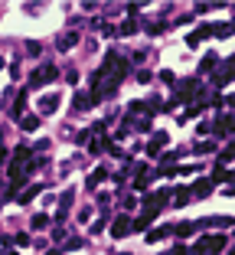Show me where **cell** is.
<instances>
[{"label":"cell","instance_id":"1","mask_svg":"<svg viewBox=\"0 0 235 255\" xmlns=\"http://www.w3.org/2000/svg\"><path fill=\"white\" fill-rule=\"evenodd\" d=\"M128 72V59H121V53H111L105 56V62L98 69L95 76H92V98H111L121 85V78Z\"/></svg>","mask_w":235,"mask_h":255},{"label":"cell","instance_id":"2","mask_svg":"<svg viewBox=\"0 0 235 255\" xmlns=\"http://www.w3.org/2000/svg\"><path fill=\"white\" fill-rule=\"evenodd\" d=\"M215 249H225V235H203L193 252L196 255H209V252H215Z\"/></svg>","mask_w":235,"mask_h":255},{"label":"cell","instance_id":"3","mask_svg":"<svg viewBox=\"0 0 235 255\" xmlns=\"http://www.w3.org/2000/svg\"><path fill=\"white\" fill-rule=\"evenodd\" d=\"M111 235L115 239H124V235H131V219L121 213V216H115V226H111Z\"/></svg>","mask_w":235,"mask_h":255},{"label":"cell","instance_id":"4","mask_svg":"<svg viewBox=\"0 0 235 255\" xmlns=\"http://www.w3.org/2000/svg\"><path fill=\"white\" fill-rule=\"evenodd\" d=\"M157 219V213L154 210H144V216H137V219L131 222V233H147V226Z\"/></svg>","mask_w":235,"mask_h":255},{"label":"cell","instance_id":"5","mask_svg":"<svg viewBox=\"0 0 235 255\" xmlns=\"http://www.w3.org/2000/svg\"><path fill=\"white\" fill-rule=\"evenodd\" d=\"M59 78V69L56 66H43L36 76H33V85H43V82H56Z\"/></svg>","mask_w":235,"mask_h":255},{"label":"cell","instance_id":"6","mask_svg":"<svg viewBox=\"0 0 235 255\" xmlns=\"http://www.w3.org/2000/svg\"><path fill=\"white\" fill-rule=\"evenodd\" d=\"M72 196H75V190H72V187H69V190L62 193V196H59V203H62V206H59V213H56V219H59V222H62L65 216H69V206H72Z\"/></svg>","mask_w":235,"mask_h":255},{"label":"cell","instance_id":"7","mask_svg":"<svg viewBox=\"0 0 235 255\" xmlns=\"http://www.w3.org/2000/svg\"><path fill=\"white\" fill-rule=\"evenodd\" d=\"M206 36H213V33H209V23H203V26H199V30H193V33L186 36V46H193V49H196V46L203 43Z\"/></svg>","mask_w":235,"mask_h":255},{"label":"cell","instance_id":"8","mask_svg":"<svg viewBox=\"0 0 235 255\" xmlns=\"http://www.w3.org/2000/svg\"><path fill=\"white\" fill-rule=\"evenodd\" d=\"M59 111V95H43L39 98V115H53Z\"/></svg>","mask_w":235,"mask_h":255},{"label":"cell","instance_id":"9","mask_svg":"<svg viewBox=\"0 0 235 255\" xmlns=\"http://www.w3.org/2000/svg\"><path fill=\"white\" fill-rule=\"evenodd\" d=\"M170 233L176 235V239H190V235L196 233V222H176V226H170Z\"/></svg>","mask_w":235,"mask_h":255},{"label":"cell","instance_id":"10","mask_svg":"<svg viewBox=\"0 0 235 255\" xmlns=\"http://www.w3.org/2000/svg\"><path fill=\"white\" fill-rule=\"evenodd\" d=\"M72 105L78 111H88L92 105H95V98H92V92H75V98H72Z\"/></svg>","mask_w":235,"mask_h":255},{"label":"cell","instance_id":"11","mask_svg":"<svg viewBox=\"0 0 235 255\" xmlns=\"http://www.w3.org/2000/svg\"><path fill=\"white\" fill-rule=\"evenodd\" d=\"M170 196H173V206H186L190 203V187H176V190H170Z\"/></svg>","mask_w":235,"mask_h":255},{"label":"cell","instance_id":"12","mask_svg":"<svg viewBox=\"0 0 235 255\" xmlns=\"http://www.w3.org/2000/svg\"><path fill=\"white\" fill-rule=\"evenodd\" d=\"M209 183H232V170H229V167H215Z\"/></svg>","mask_w":235,"mask_h":255},{"label":"cell","instance_id":"13","mask_svg":"<svg viewBox=\"0 0 235 255\" xmlns=\"http://www.w3.org/2000/svg\"><path fill=\"white\" fill-rule=\"evenodd\" d=\"M163 144H167V134L157 131V134H154V141L147 144V154H150V157H154V154H160V147H163Z\"/></svg>","mask_w":235,"mask_h":255},{"label":"cell","instance_id":"14","mask_svg":"<svg viewBox=\"0 0 235 255\" xmlns=\"http://www.w3.org/2000/svg\"><path fill=\"white\" fill-rule=\"evenodd\" d=\"M105 177H108V170H105V167H95V170L88 174V180H85V183H88V190H95V187H98V183H101Z\"/></svg>","mask_w":235,"mask_h":255},{"label":"cell","instance_id":"15","mask_svg":"<svg viewBox=\"0 0 235 255\" xmlns=\"http://www.w3.org/2000/svg\"><path fill=\"white\" fill-rule=\"evenodd\" d=\"M20 128L23 131H36L39 128V115H20Z\"/></svg>","mask_w":235,"mask_h":255},{"label":"cell","instance_id":"16","mask_svg":"<svg viewBox=\"0 0 235 255\" xmlns=\"http://www.w3.org/2000/svg\"><path fill=\"white\" fill-rule=\"evenodd\" d=\"M39 193H43V187H39V183H33V187H26L20 196H17V203H30L33 196H39Z\"/></svg>","mask_w":235,"mask_h":255},{"label":"cell","instance_id":"17","mask_svg":"<svg viewBox=\"0 0 235 255\" xmlns=\"http://www.w3.org/2000/svg\"><path fill=\"white\" fill-rule=\"evenodd\" d=\"M75 43H78V33H75V30H69V33H65L62 39H59V49H62V53H69V49H72Z\"/></svg>","mask_w":235,"mask_h":255},{"label":"cell","instance_id":"18","mask_svg":"<svg viewBox=\"0 0 235 255\" xmlns=\"http://www.w3.org/2000/svg\"><path fill=\"white\" fill-rule=\"evenodd\" d=\"M209 190H213V183H209V180H196V183H193V196H209Z\"/></svg>","mask_w":235,"mask_h":255},{"label":"cell","instance_id":"19","mask_svg":"<svg viewBox=\"0 0 235 255\" xmlns=\"http://www.w3.org/2000/svg\"><path fill=\"white\" fill-rule=\"evenodd\" d=\"M229 66H232V59H229V62H225V72H215V78H213V82H215V85H229V82H232V69H229Z\"/></svg>","mask_w":235,"mask_h":255},{"label":"cell","instance_id":"20","mask_svg":"<svg viewBox=\"0 0 235 255\" xmlns=\"http://www.w3.org/2000/svg\"><path fill=\"white\" fill-rule=\"evenodd\" d=\"M147 235V242H160V239H167L170 235V226H160V229H150V233H144Z\"/></svg>","mask_w":235,"mask_h":255},{"label":"cell","instance_id":"21","mask_svg":"<svg viewBox=\"0 0 235 255\" xmlns=\"http://www.w3.org/2000/svg\"><path fill=\"white\" fill-rule=\"evenodd\" d=\"M215 62H219V56H215V53H206V56H203V62H199V76H203V72H213Z\"/></svg>","mask_w":235,"mask_h":255},{"label":"cell","instance_id":"22","mask_svg":"<svg viewBox=\"0 0 235 255\" xmlns=\"http://www.w3.org/2000/svg\"><path fill=\"white\" fill-rule=\"evenodd\" d=\"M46 226H53V216L49 213H36L33 216V229H46Z\"/></svg>","mask_w":235,"mask_h":255},{"label":"cell","instance_id":"23","mask_svg":"<svg viewBox=\"0 0 235 255\" xmlns=\"http://www.w3.org/2000/svg\"><path fill=\"white\" fill-rule=\"evenodd\" d=\"M209 33L213 36H229L232 33V23H215V26H209Z\"/></svg>","mask_w":235,"mask_h":255},{"label":"cell","instance_id":"24","mask_svg":"<svg viewBox=\"0 0 235 255\" xmlns=\"http://www.w3.org/2000/svg\"><path fill=\"white\" fill-rule=\"evenodd\" d=\"M215 131H219V134H229V131H232V115H222V118H219V124H215Z\"/></svg>","mask_w":235,"mask_h":255},{"label":"cell","instance_id":"25","mask_svg":"<svg viewBox=\"0 0 235 255\" xmlns=\"http://www.w3.org/2000/svg\"><path fill=\"white\" fill-rule=\"evenodd\" d=\"M121 33H124V36L137 33V20H124V23H121Z\"/></svg>","mask_w":235,"mask_h":255},{"label":"cell","instance_id":"26","mask_svg":"<svg viewBox=\"0 0 235 255\" xmlns=\"http://www.w3.org/2000/svg\"><path fill=\"white\" fill-rule=\"evenodd\" d=\"M88 151H92V154H101V151H105V141H88Z\"/></svg>","mask_w":235,"mask_h":255},{"label":"cell","instance_id":"27","mask_svg":"<svg viewBox=\"0 0 235 255\" xmlns=\"http://www.w3.org/2000/svg\"><path fill=\"white\" fill-rule=\"evenodd\" d=\"M213 151H215V144H213V141H203V144L196 147V154H213Z\"/></svg>","mask_w":235,"mask_h":255},{"label":"cell","instance_id":"28","mask_svg":"<svg viewBox=\"0 0 235 255\" xmlns=\"http://www.w3.org/2000/svg\"><path fill=\"white\" fill-rule=\"evenodd\" d=\"M215 160H219V167H229V164H232V151H222Z\"/></svg>","mask_w":235,"mask_h":255},{"label":"cell","instance_id":"29","mask_svg":"<svg viewBox=\"0 0 235 255\" xmlns=\"http://www.w3.org/2000/svg\"><path fill=\"white\" fill-rule=\"evenodd\" d=\"M13 242H17V245H30V235H26V233H17V235H13Z\"/></svg>","mask_w":235,"mask_h":255},{"label":"cell","instance_id":"30","mask_svg":"<svg viewBox=\"0 0 235 255\" xmlns=\"http://www.w3.org/2000/svg\"><path fill=\"white\" fill-rule=\"evenodd\" d=\"M134 128H137V131H150V115H147V118H140Z\"/></svg>","mask_w":235,"mask_h":255},{"label":"cell","instance_id":"31","mask_svg":"<svg viewBox=\"0 0 235 255\" xmlns=\"http://www.w3.org/2000/svg\"><path fill=\"white\" fill-rule=\"evenodd\" d=\"M108 203H111V196H108V193H98V206H101V210H108Z\"/></svg>","mask_w":235,"mask_h":255},{"label":"cell","instance_id":"32","mask_svg":"<svg viewBox=\"0 0 235 255\" xmlns=\"http://www.w3.org/2000/svg\"><path fill=\"white\" fill-rule=\"evenodd\" d=\"M121 206H124V210H134V206H137V200H134V196H124V200H121Z\"/></svg>","mask_w":235,"mask_h":255},{"label":"cell","instance_id":"33","mask_svg":"<svg viewBox=\"0 0 235 255\" xmlns=\"http://www.w3.org/2000/svg\"><path fill=\"white\" fill-rule=\"evenodd\" d=\"M53 239H56V242H62V239H65V229H62V226H56V229H53Z\"/></svg>","mask_w":235,"mask_h":255},{"label":"cell","instance_id":"34","mask_svg":"<svg viewBox=\"0 0 235 255\" xmlns=\"http://www.w3.org/2000/svg\"><path fill=\"white\" fill-rule=\"evenodd\" d=\"M160 78H163V82H170V85H173V82H176V76H173L170 69H163V72H160Z\"/></svg>","mask_w":235,"mask_h":255},{"label":"cell","instance_id":"35","mask_svg":"<svg viewBox=\"0 0 235 255\" xmlns=\"http://www.w3.org/2000/svg\"><path fill=\"white\" fill-rule=\"evenodd\" d=\"M186 252H190L186 245H173V249H170V252H167V255H186Z\"/></svg>","mask_w":235,"mask_h":255},{"label":"cell","instance_id":"36","mask_svg":"<svg viewBox=\"0 0 235 255\" xmlns=\"http://www.w3.org/2000/svg\"><path fill=\"white\" fill-rule=\"evenodd\" d=\"M144 108H147L144 101H131V115H137V111H144Z\"/></svg>","mask_w":235,"mask_h":255},{"label":"cell","instance_id":"37","mask_svg":"<svg viewBox=\"0 0 235 255\" xmlns=\"http://www.w3.org/2000/svg\"><path fill=\"white\" fill-rule=\"evenodd\" d=\"M7 157H10L7 154V147H0V160H7Z\"/></svg>","mask_w":235,"mask_h":255},{"label":"cell","instance_id":"38","mask_svg":"<svg viewBox=\"0 0 235 255\" xmlns=\"http://www.w3.org/2000/svg\"><path fill=\"white\" fill-rule=\"evenodd\" d=\"M0 255H17V252H10V249H0Z\"/></svg>","mask_w":235,"mask_h":255},{"label":"cell","instance_id":"39","mask_svg":"<svg viewBox=\"0 0 235 255\" xmlns=\"http://www.w3.org/2000/svg\"><path fill=\"white\" fill-rule=\"evenodd\" d=\"M49 255H62V249H53V252H49Z\"/></svg>","mask_w":235,"mask_h":255},{"label":"cell","instance_id":"40","mask_svg":"<svg viewBox=\"0 0 235 255\" xmlns=\"http://www.w3.org/2000/svg\"><path fill=\"white\" fill-rule=\"evenodd\" d=\"M3 66H7V59H3V56H0V69H3Z\"/></svg>","mask_w":235,"mask_h":255}]
</instances>
